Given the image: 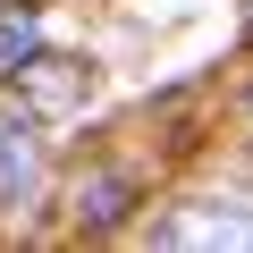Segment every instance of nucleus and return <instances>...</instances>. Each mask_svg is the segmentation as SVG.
<instances>
[{
	"label": "nucleus",
	"mask_w": 253,
	"mask_h": 253,
	"mask_svg": "<svg viewBox=\"0 0 253 253\" xmlns=\"http://www.w3.org/2000/svg\"><path fill=\"white\" fill-rule=\"evenodd\" d=\"M161 245H228V253H253V211L245 203H177L161 228H152Z\"/></svg>",
	"instance_id": "f257e3e1"
},
{
	"label": "nucleus",
	"mask_w": 253,
	"mask_h": 253,
	"mask_svg": "<svg viewBox=\"0 0 253 253\" xmlns=\"http://www.w3.org/2000/svg\"><path fill=\"white\" fill-rule=\"evenodd\" d=\"M34 51H42V17H34V0H9V9H0V76H17Z\"/></svg>",
	"instance_id": "39448f33"
},
{
	"label": "nucleus",
	"mask_w": 253,
	"mask_h": 253,
	"mask_svg": "<svg viewBox=\"0 0 253 253\" xmlns=\"http://www.w3.org/2000/svg\"><path fill=\"white\" fill-rule=\"evenodd\" d=\"M42 194V135L34 110H0V211H26Z\"/></svg>",
	"instance_id": "f03ea898"
},
{
	"label": "nucleus",
	"mask_w": 253,
	"mask_h": 253,
	"mask_svg": "<svg viewBox=\"0 0 253 253\" xmlns=\"http://www.w3.org/2000/svg\"><path fill=\"white\" fill-rule=\"evenodd\" d=\"M17 84H26V110H34V118H59V110L84 101V68H76V59H42V51H34V59L17 68Z\"/></svg>",
	"instance_id": "7ed1b4c3"
},
{
	"label": "nucleus",
	"mask_w": 253,
	"mask_h": 253,
	"mask_svg": "<svg viewBox=\"0 0 253 253\" xmlns=\"http://www.w3.org/2000/svg\"><path fill=\"white\" fill-rule=\"evenodd\" d=\"M76 219H84V228H118V219H126V177H118V169L76 177Z\"/></svg>",
	"instance_id": "20e7f679"
}]
</instances>
